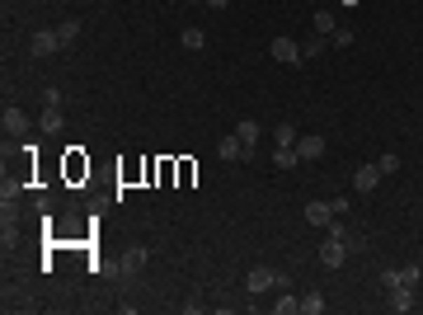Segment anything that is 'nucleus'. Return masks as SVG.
<instances>
[{
    "instance_id": "nucleus-1",
    "label": "nucleus",
    "mask_w": 423,
    "mask_h": 315,
    "mask_svg": "<svg viewBox=\"0 0 423 315\" xmlns=\"http://www.w3.org/2000/svg\"><path fill=\"white\" fill-rule=\"evenodd\" d=\"M245 287H250L254 297H259V292H273V287H282V273H278V268H250Z\"/></svg>"
},
{
    "instance_id": "nucleus-2",
    "label": "nucleus",
    "mask_w": 423,
    "mask_h": 315,
    "mask_svg": "<svg viewBox=\"0 0 423 315\" xmlns=\"http://www.w3.org/2000/svg\"><path fill=\"white\" fill-rule=\"evenodd\" d=\"M320 264H325V268H344L348 264V240L325 236V245H320Z\"/></svg>"
},
{
    "instance_id": "nucleus-3",
    "label": "nucleus",
    "mask_w": 423,
    "mask_h": 315,
    "mask_svg": "<svg viewBox=\"0 0 423 315\" xmlns=\"http://www.w3.org/2000/svg\"><path fill=\"white\" fill-rule=\"evenodd\" d=\"M0 127H5V137H29V113L24 109H5L0 113Z\"/></svg>"
},
{
    "instance_id": "nucleus-4",
    "label": "nucleus",
    "mask_w": 423,
    "mask_h": 315,
    "mask_svg": "<svg viewBox=\"0 0 423 315\" xmlns=\"http://www.w3.org/2000/svg\"><path fill=\"white\" fill-rule=\"evenodd\" d=\"M273 62L297 66L301 62V43H297V38H273Z\"/></svg>"
},
{
    "instance_id": "nucleus-5",
    "label": "nucleus",
    "mask_w": 423,
    "mask_h": 315,
    "mask_svg": "<svg viewBox=\"0 0 423 315\" xmlns=\"http://www.w3.org/2000/svg\"><path fill=\"white\" fill-rule=\"evenodd\" d=\"M33 57H52V52H62V38H57V29H43V33H33Z\"/></svg>"
},
{
    "instance_id": "nucleus-6",
    "label": "nucleus",
    "mask_w": 423,
    "mask_h": 315,
    "mask_svg": "<svg viewBox=\"0 0 423 315\" xmlns=\"http://www.w3.org/2000/svg\"><path fill=\"white\" fill-rule=\"evenodd\" d=\"M297 156H301V160H320V156H325V137H320V132H306V137H297Z\"/></svg>"
},
{
    "instance_id": "nucleus-7",
    "label": "nucleus",
    "mask_w": 423,
    "mask_h": 315,
    "mask_svg": "<svg viewBox=\"0 0 423 315\" xmlns=\"http://www.w3.org/2000/svg\"><path fill=\"white\" fill-rule=\"evenodd\" d=\"M353 189H358V193H376V189H381V170H376V160L353 174Z\"/></svg>"
},
{
    "instance_id": "nucleus-8",
    "label": "nucleus",
    "mask_w": 423,
    "mask_h": 315,
    "mask_svg": "<svg viewBox=\"0 0 423 315\" xmlns=\"http://www.w3.org/2000/svg\"><path fill=\"white\" fill-rule=\"evenodd\" d=\"M235 137H240V142H245V151L254 156V146H259V137H264V127L254 123V118H240V123H235Z\"/></svg>"
},
{
    "instance_id": "nucleus-9",
    "label": "nucleus",
    "mask_w": 423,
    "mask_h": 315,
    "mask_svg": "<svg viewBox=\"0 0 423 315\" xmlns=\"http://www.w3.org/2000/svg\"><path fill=\"white\" fill-rule=\"evenodd\" d=\"M217 156L221 160H250V151H245V142L231 132V137H221V142H217Z\"/></svg>"
},
{
    "instance_id": "nucleus-10",
    "label": "nucleus",
    "mask_w": 423,
    "mask_h": 315,
    "mask_svg": "<svg viewBox=\"0 0 423 315\" xmlns=\"http://www.w3.org/2000/svg\"><path fill=\"white\" fill-rule=\"evenodd\" d=\"M386 297H391V311H400V315H405V311H414V301H419V297H414V287H405V283H400V287H391Z\"/></svg>"
},
{
    "instance_id": "nucleus-11",
    "label": "nucleus",
    "mask_w": 423,
    "mask_h": 315,
    "mask_svg": "<svg viewBox=\"0 0 423 315\" xmlns=\"http://www.w3.org/2000/svg\"><path fill=\"white\" fill-rule=\"evenodd\" d=\"M118 268H123V278H137L141 268H146V250H141V245H132V250L123 254V264H118Z\"/></svg>"
},
{
    "instance_id": "nucleus-12",
    "label": "nucleus",
    "mask_w": 423,
    "mask_h": 315,
    "mask_svg": "<svg viewBox=\"0 0 423 315\" xmlns=\"http://www.w3.org/2000/svg\"><path fill=\"white\" fill-rule=\"evenodd\" d=\"M179 48H184V52H203L207 48V33L203 29H184V33H179Z\"/></svg>"
},
{
    "instance_id": "nucleus-13",
    "label": "nucleus",
    "mask_w": 423,
    "mask_h": 315,
    "mask_svg": "<svg viewBox=\"0 0 423 315\" xmlns=\"http://www.w3.org/2000/svg\"><path fill=\"white\" fill-rule=\"evenodd\" d=\"M306 221H311V226H329L334 212H329V203H306Z\"/></svg>"
},
{
    "instance_id": "nucleus-14",
    "label": "nucleus",
    "mask_w": 423,
    "mask_h": 315,
    "mask_svg": "<svg viewBox=\"0 0 423 315\" xmlns=\"http://www.w3.org/2000/svg\"><path fill=\"white\" fill-rule=\"evenodd\" d=\"M297 146H278V151H273V165H278V170H297Z\"/></svg>"
},
{
    "instance_id": "nucleus-15",
    "label": "nucleus",
    "mask_w": 423,
    "mask_h": 315,
    "mask_svg": "<svg viewBox=\"0 0 423 315\" xmlns=\"http://www.w3.org/2000/svg\"><path fill=\"white\" fill-rule=\"evenodd\" d=\"M57 38H62V48H71L80 38V19H66V24H57Z\"/></svg>"
},
{
    "instance_id": "nucleus-16",
    "label": "nucleus",
    "mask_w": 423,
    "mask_h": 315,
    "mask_svg": "<svg viewBox=\"0 0 423 315\" xmlns=\"http://www.w3.org/2000/svg\"><path fill=\"white\" fill-rule=\"evenodd\" d=\"M62 113H57V104H43V132H62Z\"/></svg>"
},
{
    "instance_id": "nucleus-17",
    "label": "nucleus",
    "mask_w": 423,
    "mask_h": 315,
    "mask_svg": "<svg viewBox=\"0 0 423 315\" xmlns=\"http://www.w3.org/2000/svg\"><path fill=\"white\" fill-rule=\"evenodd\" d=\"M273 311H278V315H297V311H301V297H292V292H282V297L273 301Z\"/></svg>"
},
{
    "instance_id": "nucleus-18",
    "label": "nucleus",
    "mask_w": 423,
    "mask_h": 315,
    "mask_svg": "<svg viewBox=\"0 0 423 315\" xmlns=\"http://www.w3.org/2000/svg\"><path fill=\"white\" fill-rule=\"evenodd\" d=\"M273 142H278V146H297V127L278 123V127H273Z\"/></svg>"
},
{
    "instance_id": "nucleus-19",
    "label": "nucleus",
    "mask_w": 423,
    "mask_h": 315,
    "mask_svg": "<svg viewBox=\"0 0 423 315\" xmlns=\"http://www.w3.org/2000/svg\"><path fill=\"white\" fill-rule=\"evenodd\" d=\"M395 273H400V283H405V287H419V278H423L419 264H405V268H395ZM400 283H395V287H400Z\"/></svg>"
},
{
    "instance_id": "nucleus-20",
    "label": "nucleus",
    "mask_w": 423,
    "mask_h": 315,
    "mask_svg": "<svg viewBox=\"0 0 423 315\" xmlns=\"http://www.w3.org/2000/svg\"><path fill=\"white\" fill-rule=\"evenodd\" d=\"M311 24H315V33H325V38H329V33H334V29H339V19L329 15V10H320V15H315Z\"/></svg>"
},
{
    "instance_id": "nucleus-21",
    "label": "nucleus",
    "mask_w": 423,
    "mask_h": 315,
    "mask_svg": "<svg viewBox=\"0 0 423 315\" xmlns=\"http://www.w3.org/2000/svg\"><path fill=\"white\" fill-rule=\"evenodd\" d=\"M320 311H325V297H320V292L301 297V311H297V315H320Z\"/></svg>"
},
{
    "instance_id": "nucleus-22",
    "label": "nucleus",
    "mask_w": 423,
    "mask_h": 315,
    "mask_svg": "<svg viewBox=\"0 0 423 315\" xmlns=\"http://www.w3.org/2000/svg\"><path fill=\"white\" fill-rule=\"evenodd\" d=\"M376 170H381V179H391V174H400V156H391V151H386V156L376 160Z\"/></svg>"
},
{
    "instance_id": "nucleus-23",
    "label": "nucleus",
    "mask_w": 423,
    "mask_h": 315,
    "mask_svg": "<svg viewBox=\"0 0 423 315\" xmlns=\"http://www.w3.org/2000/svg\"><path fill=\"white\" fill-rule=\"evenodd\" d=\"M325 52V38H311V43H301V62H315Z\"/></svg>"
},
{
    "instance_id": "nucleus-24",
    "label": "nucleus",
    "mask_w": 423,
    "mask_h": 315,
    "mask_svg": "<svg viewBox=\"0 0 423 315\" xmlns=\"http://www.w3.org/2000/svg\"><path fill=\"white\" fill-rule=\"evenodd\" d=\"M329 43H334V48H353V29H334L329 33Z\"/></svg>"
},
{
    "instance_id": "nucleus-25",
    "label": "nucleus",
    "mask_w": 423,
    "mask_h": 315,
    "mask_svg": "<svg viewBox=\"0 0 423 315\" xmlns=\"http://www.w3.org/2000/svg\"><path fill=\"white\" fill-rule=\"evenodd\" d=\"M325 231H329V236H334V240H348V221H339V217H334V221H329V226H325Z\"/></svg>"
},
{
    "instance_id": "nucleus-26",
    "label": "nucleus",
    "mask_w": 423,
    "mask_h": 315,
    "mask_svg": "<svg viewBox=\"0 0 423 315\" xmlns=\"http://www.w3.org/2000/svg\"><path fill=\"white\" fill-rule=\"evenodd\" d=\"M226 5H231V0H207V10H226Z\"/></svg>"
},
{
    "instance_id": "nucleus-27",
    "label": "nucleus",
    "mask_w": 423,
    "mask_h": 315,
    "mask_svg": "<svg viewBox=\"0 0 423 315\" xmlns=\"http://www.w3.org/2000/svg\"><path fill=\"white\" fill-rule=\"evenodd\" d=\"M193 5H207V0H193Z\"/></svg>"
}]
</instances>
